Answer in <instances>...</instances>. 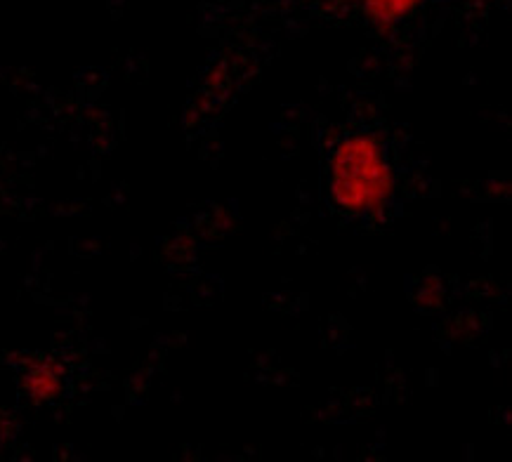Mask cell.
Wrapping results in <instances>:
<instances>
[{"mask_svg":"<svg viewBox=\"0 0 512 462\" xmlns=\"http://www.w3.org/2000/svg\"><path fill=\"white\" fill-rule=\"evenodd\" d=\"M395 177L376 135H347L331 158V198L340 213L376 215L390 201Z\"/></svg>","mask_w":512,"mask_h":462,"instance_id":"cell-1","label":"cell"},{"mask_svg":"<svg viewBox=\"0 0 512 462\" xmlns=\"http://www.w3.org/2000/svg\"><path fill=\"white\" fill-rule=\"evenodd\" d=\"M22 392L31 401H38V404L57 399L62 394V373L55 366H50V363L34 366L22 375Z\"/></svg>","mask_w":512,"mask_h":462,"instance_id":"cell-2","label":"cell"},{"mask_svg":"<svg viewBox=\"0 0 512 462\" xmlns=\"http://www.w3.org/2000/svg\"><path fill=\"white\" fill-rule=\"evenodd\" d=\"M352 3H359L373 24L390 29L399 19L409 17L423 0H352Z\"/></svg>","mask_w":512,"mask_h":462,"instance_id":"cell-3","label":"cell"}]
</instances>
